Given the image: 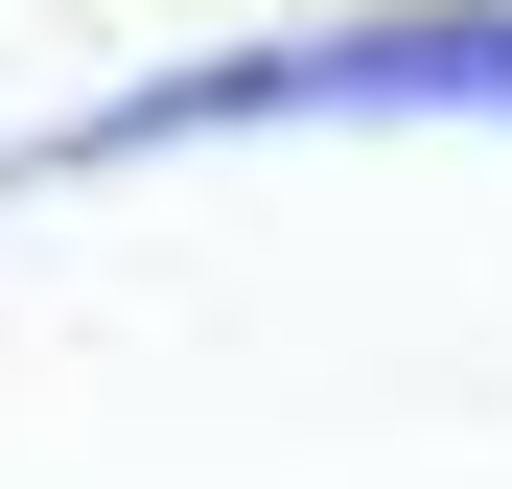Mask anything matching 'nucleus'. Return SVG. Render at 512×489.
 I'll return each mask as SVG.
<instances>
[{
  "instance_id": "f257e3e1",
  "label": "nucleus",
  "mask_w": 512,
  "mask_h": 489,
  "mask_svg": "<svg viewBox=\"0 0 512 489\" xmlns=\"http://www.w3.org/2000/svg\"><path fill=\"white\" fill-rule=\"evenodd\" d=\"M303 117H512V0H419V24H303V47H210L140 70L70 140H24L0 187H70V163H163V140H303Z\"/></svg>"
}]
</instances>
